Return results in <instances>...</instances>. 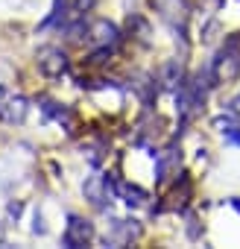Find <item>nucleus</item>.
Masks as SVG:
<instances>
[{
  "instance_id": "f257e3e1",
  "label": "nucleus",
  "mask_w": 240,
  "mask_h": 249,
  "mask_svg": "<svg viewBox=\"0 0 240 249\" xmlns=\"http://www.w3.org/2000/svg\"><path fill=\"white\" fill-rule=\"evenodd\" d=\"M211 85H214L211 71H196L190 79H182V85L176 88V111H179L182 123L193 120V117L202 111V106H205V100H208Z\"/></svg>"
},
{
  "instance_id": "f03ea898",
  "label": "nucleus",
  "mask_w": 240,
  "mask_h": 249,
  "mask_svg": "<svg viewBox=\"0 0 240 249\" xmlns=\"http://www.w3.org/2000/svg\"><path fill=\"white\" fill-rule=\"evenodd\" d=\"M211 76H214V85H225L240 76V33H231L223 41V47L211 62Z\"/></svg>"
},
{
  "instance_id": "7ed1b4c3",
  "label": "nucleus",
  "mask_w": 240,
  "mask_h": 249,
  "mask_svg": "<svg viewBox=\"0 0 240 249\" xmlns=\"http://www.w3.org/2000/svg\"><path fill=\"white\" fill-rule=\"evenodd\" d=\"M27 114H30V100L9 85H0V120L18 126L27 120Z\"/></svg>"
},
{
  "instance_id": "20e7f679",
  "label": "nucleus",
  "mask_w": 240,
  "mask_h": 249,
  "mask_svg": "<svg viewBox=\"0 0 240 249\" xmlns=\"http://www.w3.org/2000/svg\"><path fill=\"white\" fill-rule=\"evenodd\" d=\"M91 240H94V223L79 217V214H70L68 226H65V234H62V243L68 249H79V246H88Z\"/></svg>"
},
{
  "instance_id": "39448f33",
  "label": "nucleus",
  "mask_w": 240,
  "mask_h": 249,
  "mask_svg": "<svg viewBox=\"0 0 240 249\" xmlns=\"http://www.w3.org/2000/svg\"><path fill=\"white\" fill-rule=\"evenodd\" d=\"M85 38H88V44H94V47H117V41H120V30L111 24V21H105V18H97V21H88L85 24Z\"/></svg>"
},
{
  "instance_id": "423d86ee",
  "label": "nucleus",
  "mask_w": 240,
  "mask_h": 249,
  "mask_svg": "<svg viewBox=\"0 0 240 249\" xmlns=\"http://www.w3.org/2000/svg\"><path fill=\"white\" fill-rule=\"evenodd\" d=\"M35 62H38V71L44 73V76H62V73H68V56H65V50H59V47H41L38 53H35Z\"/></svg>"
},
{
  "instance_id": "0eeeda50",
  "label": "nucleus",
  "mask_w": 240,
  "mask_h": 249,
  "mask_svg": "<svg viewBox=\"0 0 240 249\" xmlns=\"http://www.w3.org/2000/svg\"><path fill=\"white\" fill-rule=\"evenodd\" d=\"M179 164H182V153L176 147H167L164 153H158V164H155V173H158V185L170 182L173 176H179Z\"/></svg>"
},
{
  "instance_id": "6e6552de",
  "label": "nucleus",
  "mask_w": 240,
  "mask_h": 249,
  "mask_svg": "<svg viewBox=\"0 0 240 249\" xmlns=\"http://www.w3.org/2000/svg\"><path fill=\"white\" fill-rule=\"evenodd\" d=\"M138 234H141L138 220H114V229H111V234L105 237V243H111V246H126V243H132Z\"/></svg>"
},
{
  "instance_id": "1a4fd4ad",
  "label": "nucleus",
  "mask_w": 240,
  "mask_h": 249,
  "mask_svg": "<svg viewBox=\"0 0 240 249\" xmlns=\"http://www.w3.org/2000/svg\"><path fill=\"white\" fill-rule=\"evenodd\" d=\"M114 188H117V185H111V179H108V176H91V179L85 182V196H88L97 208H103Z\"/></svg>"
},
{
  "instance_id": "9d476101",
  "label": "nucleus",
  "mask_w": 240,
  "mask_h": 249,
  "mask_svg": "<svg viewBox=\"0 0 240 249\" xmlns=\"http://www.w3.org/2000/svg\"><path fill=\"white\" fill-rule=\"evenodd\" d=\"M44 106V114L47 117H53V120H59V123H65V126L70 129V123H73V111L68 108V106H59V103H53V100H41Z\"/></svg>"
},
{
  "instance_id": "9b49d317",
  "label": "nucleus",
  "mask_w": 240,
  "mask_h": 249,
  "mask_svg": "<svg viewBox=\"0 0 240 249\" xmlns=\"http://www.w3.org/2000/svg\"><path fill=\"white\" fill-rule=\"evenodd\" d=\"M114 194L123 196L126 205H144V202H147V194H144L141 188H135V185H126V182H120V185L114 188Z\"/></svg>"
},
{
  "instance_id": "f8f14e48",
  "label": "nucleus",
  "mask_w": 240,
  "mask_h": 249,
  "mask_svg": "<svg viewBox=\"0 0 240 249\" xmlns=\"http://www.w3.org/2000/svg\"><path fill=\"white\" fill-rule=\"evenodd\" d=\"M161 79H164L167 88H179V85H182V68H179V62H167Z\"/></svg>"
},
{
  "instance_id": "ddd939ff",
  "label": "nucleus",
  "mask_w": 240,
  "mask_h": 249,
  "mask_svg": "<svg viewBox=\"0 0 240 249\" xmlns=\"http://www.w3.org/2000/svg\"><path fill=\"white\" fill-rule=\"evenodd\" d=\"M217 126L223 129L225 141H231V144H237V147H240V126H237V123H228V120H217Z\"/></svg>"
},
{
  "instance_id": "4468645a",
  "label": "nucleus",
  "mask_w": 240,
  "mask_h": 249,
  "mask_svg": "<svg viewBox=\"0 0 240 249\" xmlns=\"http://www.w3.org/2000/svg\"><path fill=\"white\" fill-rule=\"evenodd\" d=\"M59 21H65V0H56V3H53V12H50V18H47L41 27L47 30V27H53V24H59Z\"/></svg>"
},
{
  "instance_id": "2eb2a0df",
  "label": "nucleus",
  "mask_w": 240,
  "mask_h": 249,
  "mask_svg": "<svg viewBox=\"0 0 240 249\" xmlns=\"http://www.w3.org/2000/svg\"><path fill=\"white\" fill-rule=\"evenodd\" d=\"M94 3H97V0H76V3H73V9H76V12H88Z\"/></svg>"
},
{
  "instance_id": "dca6fc26",
  "label": "nucleus",
  "mask_w": 240,
  "mask_h": 249,
  "mask_svg": "<svg viewBox=\"0 0 240 249\" xmlns=\"http://www.w3.org/2000/svg\"><path fill=\"white\" fill-rule=\"evenodd\" d=\"M228 111H234V114L240 117V94H237V97H234V100L228 103Z\"/></svg>"
},
{
  "instance_id": "f3484780",
  "label": "nucleus",
  "mask_w": 240,
  "mask_h": 249,
  "mask_svg": "<svg viewBox=\"0 0 240 249\" xmlns=\"http://www.w3.org/2000/svg\"><path fill=\"white\" fill-rule=\"evenodd\" d=\"M231 205H234V208L240 211V196H237V199H231Z\"/></svg>"
}]
</instances>
